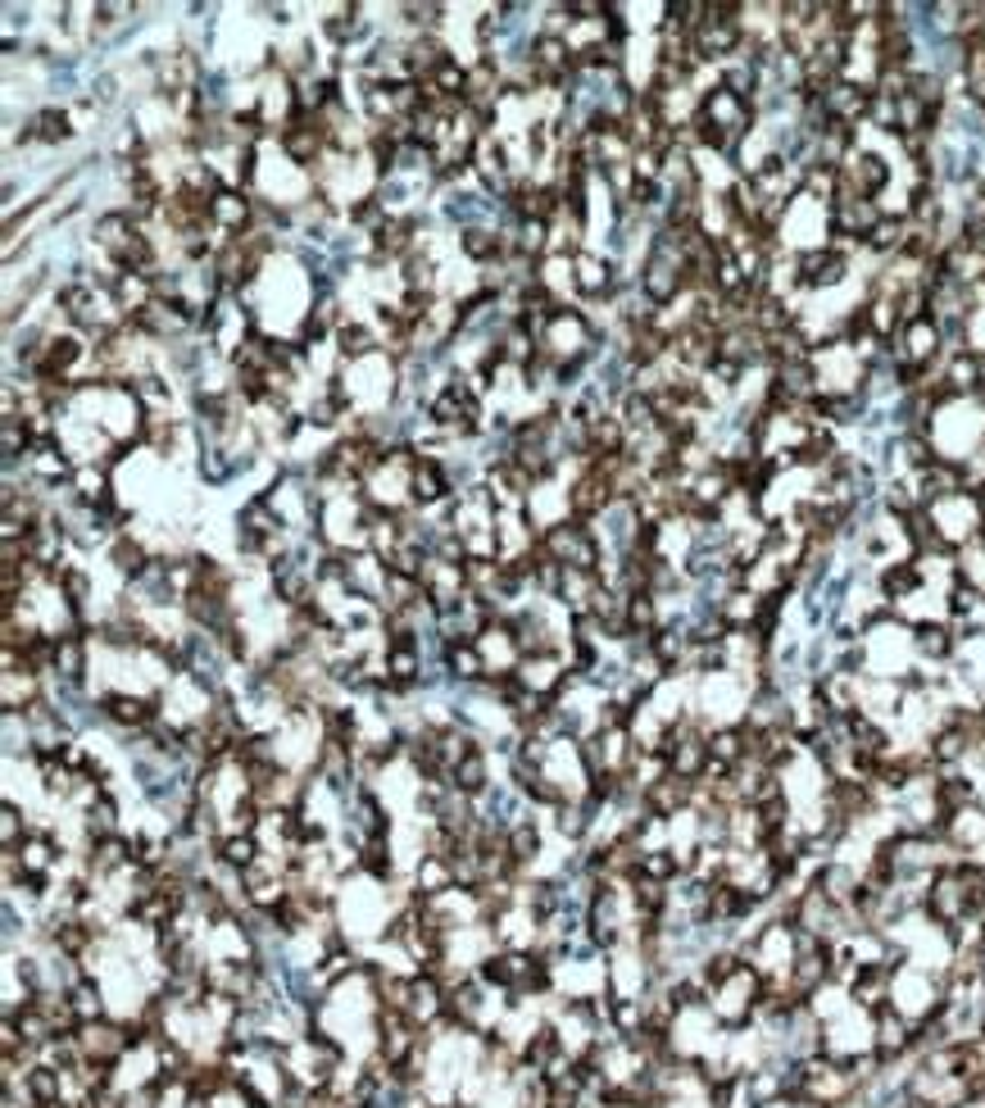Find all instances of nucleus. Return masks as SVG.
Wrapping results in <instances>:
<instances>
[{
	"mask_svg": "<svg viewBox=\"0 0 985 1108\" xmlns=\"http://www.w3.org/2000/svg\"><path fill=\"white\" fill-rule=\"evenodd\" d=\"M73 110L69 105H41L37 114L23 119V132L10 136V146H64L73 141Z\"/></svg>",
	"mask_w": 985,
	"mask_h": 1108,
	"instance_id": "1",
	"label": "nucleus"
},
{
	"mask_svg": "<svg viewBox=\"0 0 985 1108\" xmlns=\"http://www.w3.org/2000/svg\"><path fill=\"white\" fill-rule=\"evenodd\" d=\"M490 786H496V777H490V750L486 745H477L468 759H459L450 768V791H459L468 800H481Z\"/></svg>",
	"mask_w": 985,
	"mask_h": 1108,
	"instance_id": "2",
	"label": "nucleus"
},
{
	"mask_svg": "<svg viewBox=\"0 0 985 1108\" xmlns=\"http://www.w3.org/2000/svg\"><path fill=\"white\" fill-rule=\"evenodd\" d=\"M105 559L114 563V572L119 577H128V582H136V577L145 572V568H151V546H145L141 537H132V532H119L110 546H105Z\"/></svg>",
	"mask_w": 985,
	"mask_h": 1108,
	"instance_id": "3",
	"label": "nucleus"
},
{
	"mask_svg": "<svg viewBox=\"0 0 985 1108\" xmlns=\"http://www.w3.org/2000/svg\"><path fill=\"white\" fill-rule=\"evenodd\" d=\"M540 845H546V832H540V823H536L531 813L518 817V823L509 827V854H514V863H518L522 873L540 858Z\"/></svg>",
	"mask_w": 985,
	"mask_h": 1108,
	"instance_id": "4",
	"label": "nucleus"
},
{
	"mask_svg": "<svg viewBox=\"0 0 985 1108\" xmlns=\"http://www.w3.org/2000/svg\"><path fill=\"white\" fill-rule=\"evenodd\" d=\"M28 450H32V431L23 427V418H0V455H6V464H23Z\"/></svg>",
	"mask_w": 985,
	"mask_h": 1108,
	"instance_id": "5",
	"label": "nucleus"
},
{
	"mask_svg": "<svg viewBox=\"0 0 985 1108\" xmlns=\"http://www.w3.org/2000/svg\"><path fill=\"white\" fill-rule=\"evenodd\" d=\"M28 813L14 804V800H6V804H0V845H6V850H19L23 841H28Z\"/></svg>",
	"mask_w": 985,
	"mask_h": 1108,
	"instance_id": "6",
	"label": "nucleus"
},
{
	"mask_svg": "<svg viewBox=\"0 0 985 1108\" xmlns=\"http://www.w3.org/2000/svg\"><path fill=\"white\" fill-rule=\"evenodd\" d=\"M976 500H981V518H985V487H981V491H976Z\"/></svg>",
	"mask_w": 985,
	"mask_h": 1108,
	"instance_id": "7",
	"label": "nucleus"
}]
</instances>
